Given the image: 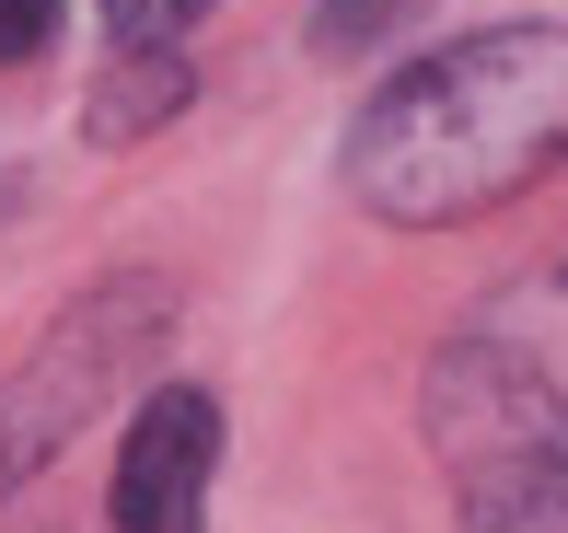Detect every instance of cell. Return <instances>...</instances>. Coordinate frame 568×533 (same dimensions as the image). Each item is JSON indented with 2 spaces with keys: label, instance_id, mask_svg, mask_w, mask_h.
<instances>
[{
  "label": "cell",
  "instance_id": "obj_2",
  "mask_svg": "<svg viewBox=\"0 0 568 533\" xmlns=\"http://www.w3.org/2000/svg\"><path fill=\"white\" fill-rule=\"evenodd\" d=\"M429 464L464 533H568V383L510 337H453L418 383Z\"/></svg>",
  "mask_w": 568,
  "mask_h": 533
},
{
  "label": "cell",
  "instance_id": "obj_1",
  "mask_svg": "<svg viewBox=\"0 0 568 533\" xmlns=\"http://www.w3.org/2000/svg\"><path fill=\"white\" fill-rule=\"evenodd\" d=\"M568 163V23H487L406 59L348 116V197L395 233H453Z\"/></svg>",
  "mask_w": 568,
  "mask_h": 533
},
{
  "label": "cell",
  "instance_id": "obj_7",
  "mask_svg": "<svg viewBox=\"0 0 568 533\" xmlns=\"http://www.w3.org/2000/svg\"><path fill=\"white\" fill-rule=\"evenodd\" d=\"M406 23V0H325V23H314V47L325 59H359L372 35H395Z\"/></svg>",
  "mask_w": 568,
  "mask_h": 533
},
{
  "label": "cell",
  "instance_id": "obj_8",
  "mask_svg": "<svg viewBox=\"0 0 568 533\" xmlns=\"http://www.w3.org/2000/svg\"><path fill=\"white\" fill-rule=\"evenodd\" d=\"M59 12H70V0H0V70L47 59V47H59Z\"/></svg>",
  "mask_w": 568,
  "mask_h": 533
},
{
  "label": "cell",
  "instance_id": "obj_5",
  "mask_svg": "<svg viewBox=\"0 0 568 533\" xmlns=\"http://www.w3.org/2000/svg\"><path fill=\"white\" fill-rule=\"evenodd\" d=\"M186 105H197V59H105L82 129L93 140H151V129H174Z\"/></svg>",
  "mask_w": 568,
  "mask_h": 533
},
{
  "label": "cell",
  "instance_id": "obj_4",
  "mask_svg": "<svg viewBox=\"0 0 568 533\" xmlns=\"http://www.w3.org/2000/svg\"><path fill=\"white\" fill-rule=\"evenodd\" d=\"M210 475H221V394L151 383L105 475V533H210Z\"/></svg>",
  "mask_w": 568,
  "mask_h": 533
},
{
  "label": "cell",
  "instance_id": "obj_6",
  "mask_svg": "<svg viewBox=\"0 0 568 533\" xmlns=\"http://www.w3.org/2000/svg\"><path fill=\"white\" fill-rule=\"evenodd\" d=\"M210 0H105V59H186Z\"/></svg>",
  "mask_w": 568,
  "mask_h": 533
},
{
  "label": "cell",
  "instance_id": "obj_3",
  "mask_svg": "<svg viewBox=\"0 0 568 533\" xmlns=\"http://www.w3.org/2000/svg\"><path fill=\"white\" fill-rule=\"evenodd\" d=\"M163 278H116V290H93L82 314L59 325V337L36 348V360L12 371V383H0V499L23 488V475L47 464V452L70 441V429L93 418V406H105V371L116 360H140L151 337H163Z\"/></svg>",
  "mask_w": 568,
  "mask_h": 533
}]
</instances>
